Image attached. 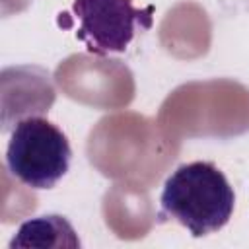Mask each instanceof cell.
I'll return each mask as SVG.
<instances>
[{
	"label": "cell",
	"instance_id": "cell-2",
	"mask_svg": "<svg viewBox=\"0 0 249 249\" xmlns=\"http://www.w3.org/2000/svg\"><path fill=\"white\" fill-rule=\"evenodd\" d=\"M70 161V142L49 119L27 115L16 123L6 148V167L19 183L35 191L53 189L68 173Z\"/></svg>",
	"mask_w": 249,
	"mask_h": 249
},
{
	"label": "cell",
	"instance_id": "cell-1",
	"mask_svg": "<svg viewBox=\"0 0 249 249\" xmlns=\"http://www.w3.org/2000/svg\"><path fill=\"white\" fill-rule=\"evenodd\" d=\"M233 208V187L212 161L179 165L165 179L160 196V218L181 224L193 237L220 231L230 222Z\"/></svg>",
	"mask_w": 249,
	"mask_h": 249
},
{
	"label": "cell",
	"instance_id": "cell-4",
	"mask_svg": "<svg viewBox=\"0 0 249 249\" xmlns=\"http://www.w3.org/2000/svg\"><path fill=\"white\" fill-rule=\"evenodd\" d=\"M80 237L74 226L60 214H45L25 220L12 241L10 249L16 247H39V249H80Z\"/></svg>",
	"mask_w": 249,
	"mask_h": 249
},
{
	"label": "cell",
	"instance_id": "cell-3",
	"mask_svg": "<svg viewBox=\"0 0 249 249\" xmlns=\"http://www.w3.org/2000/svg\"><path fill=\"white\" fill-rule=\"evenodd\" d=\"M72 14L80 19L76 37L86 43L88 51L99 56L123 53L136 27H152L154 8H136L132 0H74Z\"/></svg>",
	"mask_w": 249,
	"mask_h": 249
}]
</instances>
